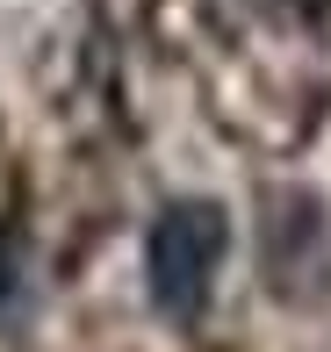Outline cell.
I'll return each mask as SVG.
<instances>
[{"label": "cell", "mask_w": 331, "mask_h": 352, "mask_svg": "<svg viewBox=\"0 0 331 352\" xmlns=\"http://www.w3.org/2000/svg\"><path fill=\"white\" fill-rule=\"evenodd\" d=\"M231 252V216L216 201H166L145 230V295L166 324H195L209 309L216 266Z\"/></svg>", "instance_id": "6da1fadb"}, {"label": "cell", "mask_w": 331, "mask_h": 352, "mask_svg": "<svg viewBox=\"0 0 331 352\" xmlns=\"http://www.w3.org/2000/svg\"><path fill=\"white\" fill-rule=\"evenodd\" d=\"M310 8H331V0H310Z\"/></svg>", "instance_id": "3957f363"}, {"label": "cell", "mask_w": 331, "mask_h": 352, "mask_svg": "<svg viewBox=\"0 0 331 352\" xmlns=\"http://www.w3.org/2000/svg\"><path fill=\"white\" fill-rule=\"evenodd\" d=\"M259 259H266V280H274L288 302L317 295V287H324V266H331L324 209L310 195H274V216L259 223Z\"/></svg>", "instance_id": "7a4b0ae2"}]
</instances>
